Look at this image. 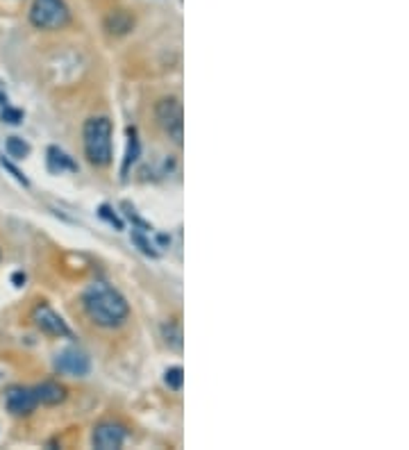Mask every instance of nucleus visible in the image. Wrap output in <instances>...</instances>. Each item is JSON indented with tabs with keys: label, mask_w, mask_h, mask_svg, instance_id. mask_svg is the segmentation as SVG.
Listing matches in <instances>:
<instances>
[{
	"label": "nucleus",
	"mask_w": 409,
	"mask_h": 450,
	"mask_svg": "<svg viewBox=\"0 0 409 450\" xmlns=\"http://www.w3.org/2000/svg\"><path fill=\"white\" fill-rule=\"evenodd\" d=\"M12 280H14V285H16V287H23L26 275H23V273H14V275H12Z\"/></svg>",
	"instance_id": "20"
},
{
	"label": "nucleus",
	"mask_w": 409,
	"mask_h": 450,
	"mask_svg": "<svg viewBox=\"0 0 409 450\" xmlns=\"http://www.w3.org/2000/svg\"><path fill=\"white\" fill-rule=\"evenodd\" d=\"M5 148H7L9 157H14V160H26V157L30 155V143L21 137H7Z\"/></svg>",
	"instance_id": "14"
},
{
	"label": "nucleus",
	"mask_w": 409,
	"mask_h": 450,
	"mask_svg": "<svg viewBox=\"0 0 409 450\" xmlns=\"http://www.w3.org/2000/svg\"><path fill=\"white\" fill-rule=\"evenodd\" d=\"M164 382H167V387L173 391H180L184 385V371L182 366H171L167 368V373H164Z\"/></svg>",
	"instance_id": "16"
},
{
	"label": "nucleus",
	"mask_w": 409,
	"mask_h": 450,
	"mask_svg": "<svg viewBox=\"0 0 409 450\" xmlns=\"http://www.w3.org/2000/svg\"><path fill=\"white\" fill-rule=\"evenodd\" d=\"M132 243L137 246V248L143 253V255H148V257H159V251H155V243L143 234V230L135 228L132 230Z\"/></svg>",
	"instance_id": "15"
},
{
	"label": "nucleus",
	"mask_w": 409,
	"mask_h": 450,
	"mask_svg": "<svg viewBox=\"0 0 409 450\" xmlns=\"http://www.w3.org/2000/svg\"><path fill=\"white\" fill-rule=\"evenodd\" d=\"M139 155H141V141H139L137 128H128V153L123 160V175L130 171V166L139 160Z\"/></svg>",
	"instance_id": "12"
},
{
	"label": "nucleus",
	"mask_w": 409,
	"mask_h": 450,
	"mask_svg": "<svg viewBox=\"0 0 409 450\" xmlns=\"http://www.w3.org/2000/svg\"><path fill=\"white\" fill-rule=\"evenodd\" d=\"M0 164H3V166L7 168V171H9V173H12V175H14V177H16V180H18V182H21V185H23V187H28V185H30V182H28V177H26L23 173H21V171H18V168H16V166H14L12 162H7V160H5V157H3V160H0Z\"/></svg>",
	"instance_id": "19"
},
{
	"label": "nucleus",
	"mask_w": 409,
	"mask_h": 450,
	"mask_svg": "<svg viewBox=\"0 0 409 450\" xmlns=\"http://www.w3.org/2000/svg\"><path fill=\"white\" fill-rule=\"evenodd\" d=\"M135 28V16L125 9H116V12H109L105 18V30L109 35L121 37V35H128V32Z\"/></svg>",
	"instance_id": "9"
},
{
	"label": "nucleus",
	"mask_w": 409,
	"mask_h": 450,
	"mask_svg": "<svg viewBox=\"0 0 409 450\" xmlns=\"http://www.w3.org/2000/svg\"><path fill=\"white\" fill-rule=\"evenodd\" d=\"M48 168L52 173H62V171H77V164L71 160L64 150H60L57 146H50L48 148Z\"/></svg>",
	"instance_id": "11"
},
{
	"label": "nucleus",
	"mask_w": 409,
	"mask_h": 450,
	"mask_svg": "<svg viewBox=\"0 0 409 450\" xmlns=\"http://www.w3.org/2000/svg\"><path fill=\"white\" fill-rule=\"evenodd\" d=\"M0 119H3L5 123H9V126H18L21 121H23V111L21 109H14V107H7L0 111Z\"/></svg>",
	"instance_id": "18"
},
{
	"label": "nucleus",
	"mask_w": 409,
	"mask_h": 450,
	"mask_svg": "<svg viewBox=\"0 0 409 450\" xmlns=\"http://www.w3.org/2000/svg\"><path fill=\"white\" fill-rule=\"evenodd\" d=\"M162 336L164 341H167L169 348H173V351H180L182 348V328L178 321H169L162 325Z\"/></svg>",
	"instance_id": "13"
},
{
	"label": "nucleus",
	"mask_w": 409,
	"mask_h": 450,
	"mask_svg": "<svg viewBox=\"0 0 409 450\" xmlns=\"http://www.w3.org/2000/svg\"><path fill=\"white\" fill-rule=\"evenodd\" d=\"M55 368H57L60 375H71V378H84L89 375L91 362L86 353H82L80 348H66L55 359Z\"/></svg>",
	"instance_id": "6"
},
{
	"label": "nucleus",
	"mask_w": 409,
	"mask_h": 450,
	"mask_svg": "<svg viewBox=\"0 0 409 450\" xmlns=\"http://www.w3.org/2000/svg\"><path fill=\"white\" fill-rule=\"evenodd\" d=\"M69 21L71 12L64 0H32L30 23L37 30H62Z\"/></svg>",
	"instance_id": "3"
},
{
	"label": "nucleus",
	"mask_w": 409,
	"mask_h": 450,
	"mask_svg": "<svg viewBox=\"0 0 409 450\" xmlns=\"http://www.w3.org/2000/svg\"><path fill=\"white\" fill-rule=\"evenodd\" d=\"M112 121L107 116H94L84 123V155L89 164L105 168L112 164Z\"/></svg>",
	"instance_id": "2"
},
{
	"label": "nucleus",
	"mask_w": 409,
	"mask_h": 450,
	"mask_svg": "<svg viewBox=\"0 0 409 450\" xmlns=\"http://www.w3.org/2000/svg\"><path fill=\"white\" fill-rule=\"evenodd\" d=\"M35 396L41 405H60L66 400V387L55 380H46L35 387Z\"/></svg>",
	"instance_id": "10"
},
{
	"label": "nucleus",
	"mask_w": 409,
	"mask_h": 450,
	"mask_svg": "<svg viewBox=\"0 0 409 450\" xmlns=\"http://www.w3.org/2000/svg\"><path fill=\"white\" fill-rule=\"evenodd\" d=\"M98 216H101L103 221H107L109 225H112V228L123 230V221L118 219V214L112 207H109V205H101V207H98Z\"/></svg>",
	"instance_id": "17"
},
{
	"label": "nucleus",
	"mask_w": 409,
	"mask_h": 450,
	"mask_svg": "<svg viewBox=\"0 0 409 450\" xmlns=\"http://www.w3.org/2000/svg\"><path fill=\"white\" fill-rule=\"evenodd\" d=\"M91 444L98 450H118L125 444V427L116 423H101L94 430Z\"/></svg>",
	"instance_id": "8"
},
{
	"label": "nucleus",
	"mask_w": 409,
	"mask_h": 450,
	"mask_svg": "<svg viewBox=\"0 0 409 450\" xmlns=\"http://www.w3.org/2000/svg\"><path fill=\"white\" fill-rule=\"evenodd\" d=\"M155 119H157L159 128L169 134V139L175 143H182V132H184V121H182V105L178 98H162L155 105Z\"/></svg>",
	"instance_id": "4"
},
{
	"label": "nucleus",
	"mask_w": 409,
	"mask_h": 450,
	"mask_svg": "<svg viewBox=\"0 0 409 450\" xmlns=\"http://www.w3.org/2000/svg\"><path fill=\"white\" fill-rule=\"evenodd\" d=\"M82 305L86 317L101 328H118L130 317V305L118 289L105 282H94L84 291Z\"/></svg>",
	"instance_id": "1"
},
{
	"label": "nucleus",
	"mask_w": 409,
	"mask_h": 450,
	"mask_svg": "<svg viewBox=\"0 0 409 450\" xmlns=\"http://www.w3.org/2000/svg\"><path fill=\"white\" fill-rule=\"evenodd\" d=\"M37 405L39 400L35 396V389L30 387H12L5 393V407L12 416H30L37 410Z\"/></svg>",
	"instance_id": "7"
},
{
	"label": "nucleus",
	"mask_w": 409,
	"mask_h": 450,
	"mask_svg": "<svg viewBox=\"0 0 409 450\" xmlns=\"http://www.w3.org/2000/svg\"><path fill=\"white\" fill-rule=\"evenodd\" d=\"M32 321H35L37 328L48 336H60V339L71 336V328L66 325V321L50 305H46V302H41V305L35 307V312H32Z\"/></svg>",
	"instance_id": "5"
}]
</instances>
